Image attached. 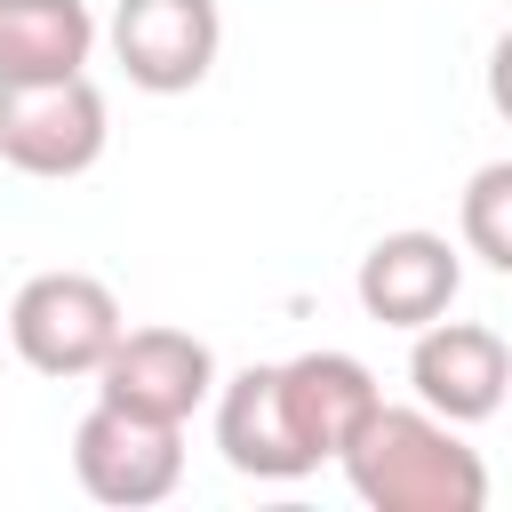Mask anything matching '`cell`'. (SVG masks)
I'll return each mask as SVG.
<instances>
[{
  "label": "cell",
  "instance_id": "12",
  "mask_svg": "<svg viewBox=\"0 0 512 512\" xmlns=\"http://www.w3.org/2000/svg\"><path fill=\"white\" fill-rule=\"evenodd\" d=\"M488 104H496V120H512V24L488 48Z\"/></svg>",
  "mask_w": 512,
  "mask_h": 512
},
{
  "label": "cell",
  "instance_id": "2",
  "mask_svg": "<svg viewBox=\"0 0 512 512\" xmlns=\"http://www.w3.org/2000/svg\"><path fill=\"white\" fill-rule=\"evenodd\" d=\"M112 112L88 72L72 80H0V160L40 184H72L104 160Z\"/></svg>",
  "mask_w": 512,
  "mask_h": 512
},
{
  "label": "cell",
  "instance_id": "5",
  "mask_svg": "<svg viewBox=\"0 0 512 512\" xmlns=\"http://www.w3.org/2000/svg\"><path fill=\"white\" fill-rule=\"evenodd\" d=\"M72 480L96 504H120V512L168 504L176 480H184V424H152V416L96 400L72 432Z\"/></svg>",
  "mask_w": 512,
  "mask_h": 512
},
{
  "label": "cell",
  "instance_id": "11",
  "mask_svg": "<svg viewBox=\"0 0 512 512\" xmlns=\"http://www.w3.org/2000/svg\"><path fill=\"white\" fill-rule=\"evenodd\" d=\"M456 232H464V256H480L488 272L512 280V160L472 168V184L456 200Z\"/></svg>",
  "mask_w": 512,
  "mask_h": 512
},
{
  "label": "cell",
  "instance_id": "6",
  "mask_svg": "<svg viewBox=\"0 0 512 512\" xmlns=\"http://www.w3.org/2000/svg\"><path fill=\"white\" fill-rule=\"evenodd\" d=\"M272 400H280V432H288L296 464L320 472V464H336V448L368 424V408H376L384 392H376V376H368L360 352L320 344V352L272 360Z\"/></svg>",
  "mask_w": 512,
  "mask_h": 512
},
{
  "label": "cell",
  "instance_id": "8",
  "mask_svg": "<svg viewBox=\"0 0 512 512\" xmlns=\"http://www.w3.org/2000/svg\"><path fill=\"white\" fill-rule=\"evenodd\" d=\"M408 384L432 416L448 424H488L504 400H512V344L480 320H424L416 344H408Z\"/></svg>",
  "mask_w": 512,
  "mask_h": 512
},
{
  "label": "cell",
  "instance_id": "4",
  "mask_svg": "<svg viewBox=\"0 0 512 512\" xmlns=\"http://www.w3.org/2000/svg\"><path fill=\"white\" fill-rule=\"evenodd\" d=\"M104 48L128 72V88L192 96L224 56V8L216 0H112Z\"/></svg>",
  "mask_w": 512,
  "mask_h": 512
},
{
  "label": "cell",
  "instance_id": "9",
  "mask_svg": "<svg viewBox=\"0 0 512 512\" xmlns=\"http://www.w3.org/2000/svg\"><path fill=\"white\" fill-rule=\"evenodd\" d=\"M456 288H464V248H448L440 232H424V224H408V232H384L368 256H360V272H352V296H360V312L376 320V328H424V320H440L448 304H456Z\"/></svg>",
  "mask_w": 512,
  "mask_h": 512
},
{
  "label": "cell",
  "instance_id": "1",
  "mask_svg": "<svg viewBox=\"0 0 512 512\" xmlns=\"http://www.w3.org/2000/svg\"><path fill=\"white\" fill-rule=\"evenodd\" d=\"M352 496L368 512H480L488 504V464L464 440V424L432 416L424 400L392 408L376 400L368 424L336 448Z\"/></svg>",
  "mask_w": 512,
  "mask_h": 512
},
{
  "label": "cell",
  "instance_id": "3",
  "mask_svg": "<svg viewBox=\"0 0 512 512\" xmlns=\"http://www.w3.org/2000/svg\"><path fill=\"white\" fill-rule=\"evenodd\" d=\"M120 328V296L96 272H32L8 304V344L32 376H96Z\"/></svg>",
  "mask_w": 512,
  "mask_h": 512
},
{
  "label": "cell",
  "instance_id": "10",
  "mask_svg": "<svg viewBox=\"0 0 512 512\" xmlns=\"http://www.w3.org/2000/svg\"><path fill=\"white\" fill-rule=\"evenodd\" d=\"M96 40L104 24L88 0H0V80H72Z\"/></svg>",
  "mask_w": 512,
  "mask_h": 512
},
{
  "label": "cell",
  "instance_id": "7",
  "mask_svg": "<svg viewBox=\"0 0 512 512\" xmlns=\"http://www.w3.org/2000/svg\"><path fill=\"white\" fill-rule=\"evenodd\" d=\"M96 400L152 424H192V408L216 400V352L192 328H120V344L96 368Z\"/></svg>",
  "mask_w": 512,
  "mask_h": 512
}]
</instances>
